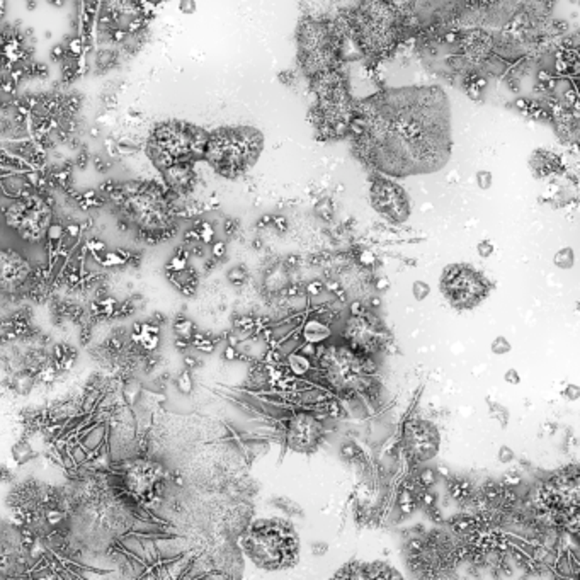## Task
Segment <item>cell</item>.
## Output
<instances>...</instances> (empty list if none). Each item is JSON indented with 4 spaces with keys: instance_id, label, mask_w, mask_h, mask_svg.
Masks as SVG:
<instances>
[{
    "instance_id": "ba28073f",
    "label": "cell",
    "mask_w": 580,
    "mask_h": 580,
    "mask_svg": "<svg viewBox=\"0 0 580 580\" xmlns=\"http://www.w3.org/2000/svg\"><path fill=\"white\" fill-rule=\"evenodd\" d=\"M441 289L456 308H473L487 296V279L468 266H448L442 273Z\"/></svg>"
},
{
    "instance_id": "b9f144b4",
    "label": "cell",
    "mask_w": 580,
    "mask_h": 580,
    "mask_svg": "<svg viewBox=\"0 0 580 580\" xmlns=\"http://www.w3.org/2000/svg\"><path fill=\"white\" fill-rule=\"evenodd\" d=\"M382 307V298L380 296H371L369 300V308H380Z\"/></svg>"
},
{
    "instance_id": "4316f807",
    "label": "cell",
    "mask_w": 580,
    "mask_h": 580,
    "mask_svg": "<svg viewBox=\"0 0 580 580\" xmlns=\"http://www.w3.org/2000/svg\"><path fill=\"white\" fill-rule=\"evenodd\" d=\"M368 311H369V307L366 303H362L361 300H354V302L349 304L351 317H364Z\"/></svg>"
},
{
    "instance_id": "3957f363",
    "label": "cell",
    "mask_w": 580,
    "mask_h": 580,
    "mask_svg": "<svg viewBox=\"0 0 580 580\" xmlns=\"http://www.w3.org/2000/svg\"><path fill=\"white\" fill-rule=\"evenodd\" d=\"M208 132L193 123L167 119L152 128L145 154L152 165L164 172L174 165H194L205 157Z\"/></svg>"
},
{
    "instance_id": "52a82bcc",
    "label": "cell",
    "mask_w": 580,
    "mask_h": 580,
    "mask_svg": "<svg viewBox=\"0 0 580 580\" xmlns=\"http://www.w3.org/2000/svg\"><path fill=\"white\" fill-rule=\"evenodd\" d=\"M386 2L404 26L429 28L451 19L462 10L466 0H383Z\"/></svg>"
},
{
    "instance_id": "cb8c5ba5",
    "label": "cell",
    "mask_w": 580,
    "mask_h": 580,
    "mask_svg": "<svg viewBox=\"0 0 580 580\" xmlns=\"http://www.w3.org/2000/svg\"><path fill=\"white\" fill-rule=\"evenodd\" d=\"M500 490H502V485L495 484V481L490 480L484 485V488H481V494L485 495V499H487L488 502H495V500L499 499Z\"/></svg>"
},
{
    "instance_id": "7bdbcfd3",
    "label": "cell",
    "mask_w": 580,
    "mask_h": 580,
    "mask_svg": "<svg viewBox=\"0 0 580 580\" xmlns=\"http://www.w3.org/2000/svg\"><path fill=\"white\" fill-rule=\"evenodd\" d=\"M437 477H444V478H449V468L448 466H439V468H437Z\"/></svg>"
},
{
    "instance_id": "ee69618b",
    "label": "cell",
    "mask_w": 580,
    "mask_h": 580,
    "mask_svg": "<svg viewBox=\"0 0 580 580\" xmlns=\"http://www.w3.org/2000/svg\"><path fill=\"white\" fill-rule=\"evenodd\" d=\"M274 223H276V227L279 228V230H282V231L286 230V220L284 218H279V216H276V218H274Z\"/></svg>"
},
{
    "instance_id": "30bf717a",
    "label": "cell",
    "mask_w": 580,
    "mask_h": 580,
    "mask_svg": "<svg viewBox=\"0 0 580 580\" xmlns=\"http://www.w3.org/2000/svg\"><path fill=\"white\" fill-rule=\"evenodd\" d=\"M405 446L411 455V459L420 463L436 456L439 448V436L434 426L426 420L414 419L405 427Z\"/></svg>"
},
{
    "instance_id": "277c9868",
    "label": "cell",
    "mask_w": 580,
    "mask_h": 580,
    "mask_svg": "<svg viewBox=\"0 0 580 580\" xmlns=\"http://www.w3.org/2000/svg\"><path fill=\"white\" fill-rule=\"evenodd\" d=\"M315 104L310 112L318 140H344L351 135L356 101L351 97L344 74L333 70L331 74L311 81Z\"/></svg>"
},
{
    "instance_id": "484cf974",
    "label": "cell",
    "mask_w": 580,
    "mask_h": 580,
    "mask_svg": "<svg viewBox=\"0 0 580 580\" xmlns=\"http://www.w3.org/2000/svg\"><path fill=\"white\" fill-rule=\"evenodd\" d=\"M490 349H492V353H494V354H507L510 349H512V347H510V342L506 339V337L499 335L497 339H494V342H492Z\"/></svg>"
},
{
    "instance_id": "e0dca14e",
    "label": "cell",
    "mask_w": 580,
    "mask_h": 580,
    "mask_svg": "<svg viewBox=\"0 0 580 580\" xmlns=\"http://www.w3.org/2000/svg\"><path fill=\"white\" fill-rule=\"evenodd\" d=\"M273 504L278 507V509H281L282 512L289 514V516L303 517V509L295 502V500H291L288 497H276L273 500Z\"/></svg>"
},
{
    "instance_id": "6da1fadb",
    "label": "cell",
    "mask_w": 580,
    "mask_h": 580,
    "mask_svg": "<svg viewBox=\"0 0 580 580\" xmlns=\"http://www.w3.org/2000/svg\"><path fill=\"white\" fill-rule=\"evenodd\" d=\"M354 154L388 177L439 172L451 158V104L437 85L386 89L358 101Z\"/></svg>"
},
{
    "instance_id": "f546056e",
    "label": "cell",
    "mask_w": 580,
    "mask_h": 580,
    "mask_svg": "<svg viewBox=\"0 0 580 580\" xmlns=\"http://www.w3.org/2000/svg\"><path fill=\"white\" fill-rule=\"evenodd\" d=\"M211 253H213V259L223 260L225 257H227V244L221 240L215 242V244L211 245Z\"/></svg>"
},
{
    "instance_id": "d6986e66",
    "label": "cell",
    "mask_w": 580,
    "mask_h": 580,
    "mask_svg": "<svg viewBox=\"0 0 580 580\" xmlns=\"http://www.w3.org/2000/svg\"><path fill=\"white\" fill-rule=\"evenodd\" d=\"M340 456H342L344 459H349V462H353V463L364 462V455H362V451L358 448L356 444H353V442H346V444L340 446Z\"/></svg>"
},
{
    "instance_id": "e575fe53",
    "label": "cell",
    "mask_w": 580,
    "mask_h": 580,
    "mask_svg": "<svg viewBox=\"0 0 580 580\" xmlns=\"http://www.w3.org/2000/svg\"><path fill=\"white\" fill-rule=\"evenodd\" d=\"M478 184H480L481 189H488L492 184V176L490 172H478Z\"/></svg>"
},
{
    "instance_id": "d590c367",
    "label": "cell",
    "mask_w": 580,
    "mask_h": 580,
    "mask_svg": "<svg viewBox=\"0 0 580 580\" xmlns=\"http://www.w3.org/2000/svg\"><path fill=\"white\" fill-rule=\"evenodd\" d=\"M504 378H506V382L510 383V385H517V383L521 382L519 373H517L516 369H507L506 376H504Z\"/></svg>"
},
{
    "instance_id": "603a6c76",
    "label": "cell",
    "mask_w": 580,
    "mask_h": 580,
    "mask_svg": "<svg viewBox=\"0 0 580 580\" xmlns=\"http://www.w3.org/2000/svg\"><path fill=\"white\" fill-rule=\"evenodd\" d=\"M249 274L247 271L244 269V267L237 266V267H231L230 271L227 273V279L231 282L234 286H242L245 284V281H247Z\"/></svg>"
},
{
    "instance_id": "d4e9b609",
    "label": "cell",
    "mask_w": 580,
    "mask_h": 580,
    "mask_svg": "<svg viewBox=\"0 0 580 580\" xmlns=\"http://www.w3.org/2000/svg\"><path fill=\"white\" fill-rule=\"evenodd\" d=\"M412 293H414V298L417 302H422L431 293V286L424 281H415L414 284H412Z\"/></svg>"
},
{
    "instance_id": "4dcf8cb0",
    "label": "cell",
    "mask_w": 580,
    "mask_h": 580,
    "mask_svg": "<svg viewBox=\"0 0 580 580\" xmlns=\"http://www.w3.org/2000/svg\"><path fill=\"white\" fill-rule=\"evenodd\" d=\"M478 253H480V257H490L492 252H494V245H492L490 240H484L478 244Z\"/></svg>"
},
{
    "instance_id": "83f0119b",
    "label": "cell",
    "mask_w": 580,
    "mask_h": 580,
    "mask_svg": "<svg viewBox=\"0 0 580 580\" xmlns=\"http://www.w3.org/2000/svg\"><path fill=\"white\" fill-rule=\"evenodd\" d=\"M523 484V477H521L517 471H509V473L504 475L502 485L504 487H517V485Z\"/></svg>"
},
{
    "instance_id": "8d00e7d4",
    "label": "cell",
    "mask_w": 580,
    "mask_h": 580,
    "mask_svg": "<svg viewBox=\"0 0 580 580\" xmlns=\"http://www.w3.org/2000/svg\"><path fill=\"white\" fill-rule=\"evenodd\" d=\"M426 510H427V514H429V517L434 521V523H442V521H444V517H442L441 510L437 509V506L429 507V509H426Z\"/></svg>"
},
{
    "instance_id": "ab89813d",
    "label": "cell",
    "mask_w": 580,
    "mask_h": 580,
    "mask_svg": "<svg viewBox=\"0 0 580 580\" xmlns=\"http://www.w3.org/2000/svg\"><path fill=\"white\" fill-rule=\"evenodd\" d=\"M184 364H186V369L193 371V369L201 366V361H199L198 358H194V356H186V358H184Z\"/></svg>"
},
{
    "instance_id": "836d02e7",
    "label": "cell",
    "mask_w": 580,
    "mask_h": 580,
    "mask_svg": "<svg viewBox=\"0 0 580 580\" xmlns=\"http://www.w3.org/2000/svg\"><path fill=\"white\" fill-rule=\"evenodd\" d=\"M499 459L502 463H509V462H512L514 459V453H512V449L510 448H507V446H502V448L499 449Z\"/></svg>"
},
{
    "instance_id": "1f68e13d",
    "label": "cell",
    "mask_w": 580,
    "mask_h": 580,
    "mask_svg": "<svg viewBox=\"0 0 580 580\" xmlns=\"http://www.w3.org/2000/svg\"><path fill=\"white\" fill-rule=\"evenodd\" d=\"M179 10L183 14H186V16H191V14L196 12V2L194 0H180Z\"/></svg>"
},
{
    "instance_id": "ffe728a7",
    "label": "cell",
    "mask_w": 580,
    "mask_h": 580,
    "mask_svg": "<svg viewBox=\"0 0 580 580\" xmlns=\"http://www.w3.org/2000/svg\"><path fill=\"white\" fill-rule=\"evenodd\" d=\"M415 478H417V484L420 485V488H433L434 485L437 484V478L439 477H437L436 470L424 468L415 475Z\"/></svg>"
},
{
    "instance_id": "60d3db41",
    "label": "cell",
    "mask_w": 580,
    "mask_h": 580,
    "mask_svg": "<svg viewBox=\"0 0 580 580\" xmlns=\"http://www.w3.org/2000/svg\"><path fill=\"white\" fill-rule=\"evenodd\" d=\"M327 543H313V545H311V552H313L315 555H325V552H327Z\"/></svg>"
},
{
    "instance_id": "f35d334b",
    "label": "cell",
    "mask_w": 580,
    "mask_h": 580,
    "mask_svg": "<svg viewBox=\"0 0 580 580\" xmlns=\"http://www.w3.org/2000/svg\"><path fill=\"white\" fill-rule=\"evenodd\" d=\"M373 284H375L376 291H380V293H385L386 289L390 288V281H388V279H385V278H376Z\"/></svg>"
},
{
    "instance_id": "f1b7e54d",
    "label": "cell",
    "mask_w": 580,
    "mask_h": 580,
    "mask_svg": "<svg viewBox=\"0 0 580 580\" xmlns=\"http://www.w3.org/2000/svg\"><path fill=\"white\" fill-rule=\"evenodd\" d=\"M324 289H325V282L311 281V282H308V286L304 288V291H307L308 296H318V295H322V293H324Z\"/></svg>"
},
{
    "instance_id": "9a60e30c",
    "label": "cell",
    "mask_w": 580,
    "mask_h": 580,
    "mask_svg": "<svg viewBox=\"0 0 580 580\" xmlns=\"http://www.w3.org/2000/svg\"><path fill=\"white\" fill-rule=\"evenodd\" d=\"M123 400H125V404L128 405V407H132V405H135L136 402H138L140 398V393H141V383L138 380L135 378H130L128 382L123 385Z\"/></svg>"
},
{
    "instance_id": "7a4b0ae2",
    "label": "cell",
    "mask_w": 580,
    "mask_h": 580,
    "mask_svg": "<svg viewBox=\"0 0 580 580\" xmlns=\"http://www.w3.org/2000/svg\"><path fill=\"white\" fill-rule=\"evenodd\" d=\"M264 150V135L249 125L220 126L208 132L205 147L206 162L220 177L238 179L259 162Z\"/></svg>"
},
{
    "instance_id": "5b68a950",
    "label": "cell",
    "mask_w": 580,
    "mask_h": 580,
    "mask_svg": "<svg viewBox=\"0 0 580 580\" xmlns=\"http://www.w3.org/2000/svg\"><path fill=\"white\" fill-rule=\"evenodd\" d=\"M347 26L353 41L366 56L383 58L400 41L404 23L383 0H360L351 9Z\"/></svg>"
},
{
    "instance_id": "ac0fdd59",
    "label": "cell",
    "mask_w": 580,
    "mask_h": 580,
    "mask_svg": "<svg viewBox=\"0 0 580 580\" xmlns=\"http://www.w3.org/2000/svg\"><path fill=\"white\" fill-rule=\"evenodd\" d=\"M398 506H400L402 512L412 514L417 507H419V502H417L415 494H412V492L404 490V488H402L400 495H398Z\"/></svg>"
},
{
    "instance_id": "44dd1931",
    "label": "cell",
    "mask_w": 580,
    "mask_h": 580,
    "mask_svg": "<svg viewBox=\"0 0 580 580\" xmlns=\"http://www.w3.org/2000/svg\"><path fill=\"white\" fill-rule=\"evenodd\" d=\"M176 386H177V390H179L183 395L193 393L194 382H193V376H191L189 369H184V371H180V375L177 376V380H176Z\"/></svg>"
},
{
    "instance_id": "7c38bea8",
    "label": "cell",
    "mask_w": 580,
    "mask_h": 580,
    "mask_svg": "<svg viewBox=\"0 0 580 580\" xmlns=\"http://www.w3.org/2000/svg\"><path fill=\"white\" fill-rule=\"evenodd\" d=\"M302 335H303L304 342L322 344V342H325V340H327L329 337L332 335V329H331V325L325 324L324 320H320V318L313 317V318H311V320H308L307 324L303 325Z\"/></svg>"
},
{
    "instance_id": "d6a6232c",
    "label": "cell",
    "mask_w": 580,
    "mask_h": 580,
    "mask_svg": "<svg viewBox=\"0 0 580 580\" xmlns=\"http://www.w3.org/2000/svg\"><path fill=\"white\" fill-rule=\"evenodd\" d=\"M14 480L12 470L7 465H0V484H10Z\"/></svg>"
},
{
    "instance_id": "7402d4cb",
    "label": "cell",
    "mask_w": 580,
    "mask_h": 580,
    "mask_svg": "<svg viewBox=\"0 0 580 580\" xmlns=\"http://www.w3.org/2000/svg\"><path fill=\"white\" fill-rule=\"evenodd\" d=\"M574 262H575L574 250H572L570 247L561 249L560 252L555 256V264H557V267H560V269H570V267L574 266Z\"/></svg>"
},
{
    "instance_id": "9c48e42d",
    "label": "cell",
    "mask_w": 580,
    "mask_h": 580,
    "mask_svg": "<svg viewBox=\"0 0 580 580\" xmlns=\"http://www.w3.org/2000/svg\"><path fill=\"white\" fill-rule=\"evenodd\" d=\"M371 205L376 211L393 223H404L411 216V201L404 187L388 176L378 174L371 179Z\"/></svg>"
},
{
    "instance_id": "8992f818",
    "label": "cell",
    "mask_w": 580,
    "mask_h": 580,
    "mask_svg": "<svg viewBox=\"0 0 580 580\" xmlns=\"http://www.w3.org/2000/svg\"><path fill=\"white\" fill-rule=\"evenodd\" d=\"M340 32L325 19H304L296 31L298 63L308 79L322 77L340 68Z\"/></svg>"
},
{
    "instance_id": "2e32d148",
    "label": "cell",
    "mask_w": 580,
    "mask_h": 580,
    "mask_svg": "<svg viewBox=\"0 0 580 580\" xmlns=\"http://www.w3.org/2000/svg\"><path fill=\"white\" fill-rule=\"evenodd\" d=\"M174 332H176L179 339H186L191 342V339L196 333V325L191 320H187V318L177 317L176 322H174Z\"/></svg>"
},
{
    "instance_id": "74e56055",
    "label": "cell",
    "mask_w": 580,
    "mask_h": 580,
    "mask_svg": "<svg viewBox=\"0 0 580 580\" xmlns=\"http://www.w3.org/2000/svg\"><path fill=\"white\" fill-rule=\"evenodd\" d=\"M563 395H565V397L568 398V400H577L579 395H580L579 386H575V385H568L567 388H565Z\"/></svg>"
},
{
    "instance_id": "4fadbf2b",
    "label": "cell",
    "mask_w": 580,
    "mask_h": 580,
    "mask_svg": "<svg viewBox=\"0 0 580 580\" xmlns=\"http://www.w3.org/2000/svg\"><path fill=\"white\" fill-rule=\"evenodd\" d=\"M10 455H12L14 463H16L17 466H23V465H26V463L32 462V459L38 458L39 453L32 448V444L29 442L28 437H21L19 441H16L12 444V448H10Z\"/></svg>"
},
{
    "instance_id": "8fae6325",
    "label": "cell",
    "mask_w": 580,
    "mask_h": 580,
    "mask_svg": "<svg viewBox=\"0 0 580 580\" xmlns=\"http://www.w3.org/2000/svg\"><path fill=\"white\" fill-rule=\"evenodd\" d=\"M107 437H110V431H107V426L104 422H99V424H94V426H90L89 429H87L85 433L82 434L79 444H81L90 456L92 453H99L101 449L106 446Z\"/></svg>"
},
{
    "instance_id": "5bb4252c",
    "label": "cell",
    "mask_w": 580,
    "mask_h": 580,
    "mask_svg": "<svg viewBox=\"0 0 580 580\" xmlns=\"http://www.w3.org/2000/svg\"><path fill=\"white\" fill-rule=\"evenodd\" d=\"M446 488H448L449 495L455 500H459V502H466V500H470L471 495H473L471 494V484L468 480H465V478H449L448 487Z\"/></svg>"
}]
</instances>
